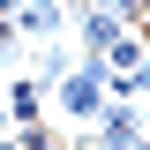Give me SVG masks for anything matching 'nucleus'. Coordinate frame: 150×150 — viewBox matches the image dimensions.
Returning <instances> with one entry per match:
<instances>
[{
  "mask_svg": "<svg viewBox=\"0 0 150 150\" xmlns=\"http://www.w3.org/2000/svg\"><path fill=\"white\" fill-rule=\"evenodd\" d=\"M53 105H60V120H75V128H98L105 120V105H112V83H105V60H75L68 75L53 83Z\"/></svg>",
  "mask_w": 150,
  "mask_h": 150,
  "instance_id": "obj_1",
  "label": "nucleus"
},
{
  "mask_svg": "<svg viewBox=\"0 0 150 150\" xmlns=\"http://www.w3.org/2000/svg\"><path fill=\"white\" fill-rule=\"evenodd\" d=\"M98 150H150V135H143V105L135 98H112L105 105V120H98Z\"/></svg>",
  "mask_w": 150,
  "mask_h": 150,
  "instance_id": "obj_2",
  "label": "nucleus"
},
{
  "mask_svg": "<svg viewBox=\"0 0 150 150\" xmlns=\"http://www.w3.org/2000/svg\"><path fill=\"white\" fill-rule=\"evenodd\" d=\"M8 15H15V30H23V38H53L60 23H75V8H68V0H15Z\"/></svg>",
  "mask_w": 150,
  "mask_h": 150,
  "instance_id": "obj_3",
  "label": "nucleus"
},
{
  "mask_svg": "<svg viewBox=\"0 0 150 150\" xmlns=\"http://www.w3.org/2000/svg\"><path fill=\"white\" fill-rule=\"evenodd\" d=\"M8 120H15V128H30V120H45V83H38V75H8Z\"/></svg>",
  "mask_w": 150,
  "mask_h": 150,
  "instance_id": "obj_4",
  "label": "nucleus"
},
{
  "mask_svg": "<svg viewBox=\"0 0 150 150\" xmlns=\"http://www.w3.org/2000/svg\"><path fill=\"white\" fill-rule=\"evenodd\" d=\"M23 150H60V128H45V120H30V128H15Z\"/></svg>",
  "mask_w": 150,
  "mask_h": 150,
  "instance_id": "obj_5",
  "label": "nucleus"
},
{
  "mask_svg": "<svg viewBox=\"0 0 150 150\" xmlns=\"http://www.w3.org/2000/svg\"><path fill=\"white\" fill-rule=\"evenodd\" d=\"M15 45H23V30H15V15H0V60L15 53Z\"/></svg>",
  "mask_w": 150,
  "mask_h": 150,
  "instance_id": "obj_6",
  "label": "nucleus"
},
{
  "mask_svg": "<svg viewBox=\"0 0 150 150\" xmlns=\"http://www.w3.org/2000/svg\"><path fill=\"white\" fill-rule=\"evenodd\" d=\"M0 150H23V143H15V128H8V135H0Z\"/></svg>",
  "mask_w": 150,
  "mask_h": 150,
  "instance_id": "obj_7",
  "label": "nucleus"
},
{
  "mask_svg": "<svg viewBox=\"0 0 150 150\" xmlns=\"http://www.w3.org/2000/svg\"><path fill=\"white\" fill-rule=\"evenodd\" d=\"M8 8H15V0H0V15H8Z\"/></svg>",
  "mask_w": 150,
  "mask_h": 150,
  "instance_id": "obj_8",
  "label": "nucleus"
},
{
  "mask_svg": "<svg viewBox=\"0 0 150 150\" xmlns=\"http://www.w3.org/2000/svg\"><path fill=\"white\" fill-rule=\"evenodd\" d=\"M68 8H90V0H68Z\"/></svg>",
  "mask_w": 150,
  "mask_h": 150,
  "instance_id": "obj_9",
  "label": "nucleus"
},
{
  "mask_svg": "<svg viewBox=\"0 0 150 150\" xmlns=\"http://www.w3.org/2000/svg\"><path fill=\"white\" fill-rule=\"evenodd\" d=\"M143 30H150V23H143Z\"/></svg>",
  "mask_w": 150,
  "mask_h": 150,
  "instance_id": "obj_10",
  "label": "nucleus"
}]
</instances>
